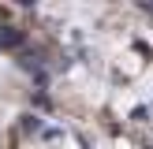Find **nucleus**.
Masks as SVG:
<instances>
[]
</instances>
